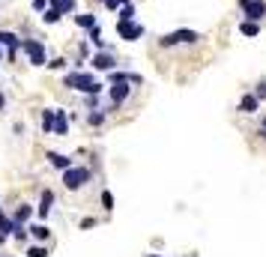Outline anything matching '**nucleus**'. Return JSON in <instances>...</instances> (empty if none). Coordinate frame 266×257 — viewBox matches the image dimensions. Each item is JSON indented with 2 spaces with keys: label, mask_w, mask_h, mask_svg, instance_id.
<instances>
[{
  "label": "nucleus",
  "mask_w": 266,
  "mask_h": 257,
  "mask_svg": "<svg viewBox=\"0 0 266 257\" xmlns=\"http://www.w3.org/2000/svg\"><path fill=\"white\" fill-rule=\"evenodd\" d=\"M194 39H198V33H194V30H176V33L162 36V39H158V45H162V48H173L176 42H194Z\"/></svg>",
  "instance_id": "6"
},
{
  "label": "nucleus",
  "mask_w": 266,
  "mask_h": 257,
  "mask_svg": "<svg viewBox=\"0 0 266 257\" xmlns=\"http://www.w3.org/2000/svg\"><path fill=\"white\" fill-rule=\"evenodd\" d=\"M27 257H48V248H45V245H33V248L27 251Z\"/></svg>",
  "instance_id": "24"
},
{
  "label": "nucleus",
  "mask_w": 266,
  "mask_h": 257,
  "mask_svg": "<svg viewBox=\"0 0 266 257\" xmlns=\"http://www.w3.org/2000/svg\"><path fill=\"white\" fill-rule=\"evenodd\" d=\"M102 207L108 210V212L114 210V195H111V192H102Z\"/></svg>",
  "instance_id": "23"
},
{
  "label": "nucleus",
  "mask_w": 266,
  "mask_h": 257,
  "mask_svg": "<svg viewBox=\"0 0 266 257\" xmlns=\"http://www.w3.org/2000/svg\"><path fill=\"white\" fill-rule=\"evenodd\" d=\"M120 0H105V9H111V12H120Z\"/></svg>",
  "instance_id": "28"
},
{
  "label": "nucleus",
  "mask_w": 266,
  "mask_h": 257,
  "mask_svg": "<svg viewBox=\"0 0 266 257\" xmlns=\"http://www.w3.org/2000/svg\"><path fill=\"white\" fill-rule=\"evenodd\" d=\"M129 84H141V75H132V78H120V81H111V102L114 105H123V102L129 99Z\"/></svg>",
  "instance_id": "3"
},
{
  "label": "nucleus",
  "mask_w": 266,
  "mask_h": 257,
  "mask_svg": "<svg viewBox=\"0 0 266 257\" xmlns=\"http://www.w3.org/2000/svg\"><path fill=\"white\" fill-rule=\"evenodd\" d=\"M6 242V233H0V245H3Z\"/></svg>",
  "instance_id": "35"
},
{
  "label": "nucleus",
  "mask_w": 266,
  "mask_h": 257,
  "mask_svg": "<svg viewBox=\"0 0 266 257\" xmlns=\"http://www.w3.org/2000/svg\"><path fill=\"white\" fill-rule=\"evenodd\" d=\"M239 33L242 36H260V21H251V18L239 21Z\"/></svg>",
  "instance_id": "12"
},
{
  "label": "nucleus",
  "mask_w": 266,
  "mask_h": 257,
  "mask_svg": "<svg viewBox=\"0 0 266 257\" xmlns=\"http://www.w3.org/2000/svg\"><path fill=\"white\" fill-rule=\"evenodd\" d=\"M21 51L30 57L33 66H45V45L39 39H21Z\"/></svg>",
  "instance_id": "4"
},
{
  "label": "nucleus",
  "mask_w": 266,
  "mask_h": 257,
  "mask_svg": "<svg viewBox=\"0 0 266 257\" xmlns=\"http://www.w3.org/2000/svg\"><path fill=\"white\" fill-rule=\"evenodd\" d=\"M0 212H3V210H0Z\"/></svg>",
  "instance_id": "40"
},
{
  "label": "nucleus",
  "mask_w": 266,
  "mask_h": 257,
  "mask_svg": "<svg viewBox=\"0 0 266 257\" xmlns=\"http://www.w3.org/2000/svg\"><path fill=\"white\" fill-rule=\"evenodd\" d=\"M260 138L266 141V117H263V123H260Z\"/></svg>",
  "instance_id": "32"
},
{
  "label": "nucleus",
  "mask_w": 266,
  "mask_h": 257,
  "mask_svg": "<svg viewBox=\"0 0 266 257\" xmlns=\"http://www.w3.org/2000/svg\"><path fill=\"white\" fill-rule=\"evenodd\" d=\"M66 87H72V90H81V93H90V96H99L105 84H99L90 72H66L63 78Z\"/></svg>",
  "instance_id": "1"
},
{
  "label": "nucleus",
  "mask_w": 266,
  "mask_h": 257,
  "mask_svg": "<svg viewBox=\"0 0 266 257\" xmlns=\"http://www.w3.org/2000/svg\"><path fill=\"white\" fill-rule=\"evenodd\" d=\"M87 123H90V126H102V123H105V114H102V111L90 114V117H87Z\"/></svg>",
  "instance_id": "25"
},
{
  "label": "nucleus",
  "mask_w": 266,
  "mask_h": 257,
  "mask_svg": "<svg viewBox=\"0 0 266 257\" xmlns=\"http://www.w3.org/2000/svg\"><path fill=\"white\" fill-rule=\"evenodd\" d=\"M51 3H57V0H51Z\"/></svg>",
  "instance_id": "39"
},
{
  "label": "nucleus",
  "mask_w": 266,
  "mask_h": 257,
  "mask_svg": "<svg viewBox=\"0 0 266 257\" xmlns=\"http://www.w3.org/2000/svg\"><path fill=\"white\" fill-rule=\"evenodd\" d=\"M114 66H117V57L108 54V51H99V54H93V69H99V72H114Z\"/></svg>",
  "instance_id": "7"
},
{
  "label": "nucleus",
  "mask_w": 266,
  "mask_h": 257,
  "mask_svg": "<svg viewBox=\"0 0 266 257\" xmlns=\"http://www.w3.org/2000/svg\"><path fill=\"white\" fill-rule=\"evenodd\" d=\"M27 230L36 236V239H48V233H51V230H48V225H33V227H27Z\"/></svg>",
  "instance_id": "22"
},
{
  "label": "nucleus",
  "mask_w": 266,
  "mask_h": 257,
  "mask_svg": "<svg viewBox=\"0 0 266 257\" xmlns=\"http://www.w3.org/2000/svg\"><path fill=\"white\" fill-rule=\"evenodd\" d=\"M81 227H84V230H90V227H96V218H84V221H81Z\"/></svg>",
  "instance_id": "31"
},
{
  "label": "nucleus",
  "mask_w": 266,
  "mask_h": 257,
  "mask_svg": "<svg viewBox=\"0 0 266 257\" xmlns=\"http://www.w3.org/2000/svg\"><path fill=\"white\" fill-rule=\"evenodd\" d=\"M75 24L84 27V30H90V27H96L99 21H96V15H93V12H81V15H75Z\"/></svg>",
  "instance_id": "15"
},
{
  "label": "nucleus",
  "mask_w": 266,
  "mask_h": 257,
  "mask_svg": "<svg viewBox=\"0 0 266 257\" xmlns=\"http://www.w3.org/2000/svg\"><path fill=\"white\" fill-rule=\"evenodd\" d=\"M239 111H242V114H254V111H260V99H257L254 93L242 96V99H239Z\"/></svg>",
  "instance_id": "11"
},
{
  "label": "nucleus",
  "mask_w": 266,
  "mask_h": 257,
  "mask_svg": "<svg viewBox=\"0 0 266 257\" xmlns=\"http://www.w3.org/2000/svg\"><path fill=\"white\" fill-rule=\"evenodd\" d=\"M117 15H120L117 21H135V6H132V3H126V6H120V12H117Z\"/></svg>",
  "instance_id": "20"
},
{
  "label": "nucleus",
  "mask_w": 266,
  "mask_h": 257,
  "mask_svg": "<svg viewBox=\"0 0 266 257\" xmlns=\"http://www.w3.org/2000/svg\"><path fill=\"white\" fill-rule=\"evenodd\" d=\"M48 162L54 165L57 170H69V167H72V159H69V156H60V152H48Z\"/></svg>",
  "instance_id": "13"
},
{
  "label": "nucleus",
  "mask_w": 266,
  "mask_h": 257,
  "mask_svg": "<svg viewBox=\"0 0 266 257\" xmlns=\"http://www.w3.org/2000/svg\"><path fill=\"white\" fill-rule=\"evenodd\" d=\"M30 215H33V207H27V203H21V207L15 210V221H21V225H24Z\"/></svg>",
  "instance_id": "21"
},
{
  "label": "nucleus",
  "mask_w": 266,
  "mask_h": 257,
  "mask_svg": "<svg viewBox=\"0 0 266 257\" xmlns=\"http://www.w3.org/2000/svg\"><path fill=\"white\" fill-rule=\"evenodd\" d=\"M87 182H90V167L72 165L69 170H63V185L69 188V192H78V188H84Z\"/></svg>",
  "instance_id": "2"
},
{
  "label": "nucleus",
  "mask_w": 266,
  "mask_h": 257,
  "mask_svg": "<svg viewBox=\"0 0 266 257\" xmlns=\"http://www.w3.org/2000/svg\"><path fill=\"white\" fill-rule=\"evenodd\" d=\"M48 66H51V69H63V66H66V60H63V57H57V60H51Z\"/></svg>",
  "instance_id": "30"
},
{
  "label": "nucleus",
  "mask_w": 266,
  "mask_h": 257,
  "mask_svg": "<svg viewBox=\"0 0 266 257\" xmlns=\"http://www.w3.org/2000/svg\"><path fill=\"white\" fill-rule=\"evenodd\" d=\"M15 239H18V242H24V239H27V230L21 227V221H18V227H15V233H12Z\"/></svg>",
  "instance_id": "26"
},
{
  "label": "nucleus",
  "mask_w": 266,
  "mask_h": 257,
  "mask_svg": "<svg viewBox=\"0 0 266 257\" xmlns=\"http://www.w3.org/2000/svg\"><path fill=\"white\" fill-rule=\"evenodd\" d=\"M150 257H165V254H150Z\"/></svg>",
  "instance_id": "38"
},
{
  "label": "nucleus",
  "mask_w": 266,
  "mask_h": 257,
  "mask_svg": "<svg viewBox=\"0 0 266 257\" xmlns=\"http://www.w3.org/2000/svg\"><path fill=\"white\" fill-rule=\"evenodd\" d=\"M120 3H123V6H126V3H132V0H120Z\"/></svg>",
  "instance_id": "37"
},
{
  "label": "nucleus",
  "mask_w": 266,
  "mask_h": 257,
  "mask_svg": "<svg viewBox=\"0 0 266 257\" xmlns=\"http://www.w3.org/2000/svg\"><path fill=\"white\" fill-rule=\"evenodd\" d=\"M69 132V120H66V111L57 108V123H54V135H66Z\"/></svg>",
  "instance_id": "17"
},
{
  "label": "nucleus",
  "mask_w": 266,
  "mask_h": 257,
  "mask_svg": "<svg viewBox=\"0 0 266 257\" xmlns=\"http://www.w3.org/2000/svg\"><path fill=\"white\" fill-rule=\"evenodd\" d=\"M0 60H3V42H0Z\"/></svg>",
  "instance_id": "36"
},
{
  "label": "nucleus",
  "mask_w": 266,
  "mask_h": 257,
  "mask_svg": "<svg viewBox=\"0 0 266 257\" xmlns=\"http://www.w3.org/2000/svg\"><path fill=\"white\" fill-rule=\"evenodd\" d=\"M15 227H18V221H15V218H6L3 212H0V233H15Z\"/></svg>",
  "instance_id": "18"
},
{
  "label": "nucleus",
  "mask_w": 266,
  "mask_h": 257,
  "mask_svg": "<svg viewBox=\"0 0 266 257\" xmlns=\"http://www.w3.org/2000/svg\"><path fill=\"white\" fill-rule=\"evenodd\" d=\"M54 123H57V108L54 111H42V132L45 135L54 132Z\"/></svg>",
  "instance_id": "14"
},
{
  "label": "nucleus",
  "mask_w": 266,
  "mask_h": 257,
  "mask_svg": "<svg viewBox=\"0 0 266 257\" xmlns=\"http://www.w3.org/2000/svg\"><path fill=\"white\" fill-rule=\"evenodd\" d=\"M0 42L9 48V57H15V51L21 48V39L15 36V33H9V30H0Z\"/></svg>",
  "instance_id": "10"
},
{
  "label": "nucleus",
  "mask_w": 266,
  "mask_h": 257,
  "mask_svg": "<svg viewBox=\"0 0 266 257\" xmlns=\"http://www.w3.org/2000/svg\"><path fill=\"white\" fill-rule=\"evenodd\" d=\"M3 105H6V96H3V93H0V111H3Z\"/></svg>",
  "instance_id": "33"
},
{
  "label": "nucleus",
  "mask_w": 266,
  "mask_h": 257,
  "mask_svg": "<svg viewBox=\"0 0 266 257\" xmlns=\"http://www.w3.org/2000/svg\"><path fill=\"white\" fill-rule=\"evenodd\" d=\"M60 18H63V12H60L57 6H48V9L42 12V21H45V24H57Z\"/></svg>",
  "instance_id": "16"
},
{
  "label": "nucleus",
  "mask_w": 266,
  "mask_h": 257,
  "mask_svg": "<svg viewBox=\"0 0 266 257\" xmlns=\"http://www.w3.org/2000/svg\"><path fill=\"white\" fill-rule=\"evenodd\" d=\"M245 18H251V21H263V15H266V0H251L245 9Z\"/></svg>",
  "instance_id": "8"
},
{
  "label": "nucleus",
  "mask_w": 266,
  "mask_h": 257,
  "mask_svg": "<svg viewBox=\"0 0 266 257\" xmlns=\"http://www.w3.org/2000/svg\"><path fill=\"white\" fill-rule=\"evenodd\" d=\"M51 6H57V9H60L63 15H72L78 3H75V0H57V3H51Z\"/></svg>",
  "instance_id": "19"
},
{
  "label": "nucleus",
  "mask_w": 266,
  "mask_h": 257,
  "mask_svg": "<svg viewBox=\"0 0 266 257\" xmlns=\"http://www.w3.org/2000/svg\"><path fill=\"white\" fill-rule=\"evenodd\" d=\"M236 3H239V6H242V9H245V6H248V3H251V0H236Z\"/></svg>",
  "instance_id": "34"
},
{
  "label": "nucleus",
  "mask_w": 266,
  "mask_h": 257,
  "mask_svg": "<svg viewBox=\"0 0 266 257\" xmlns=\"http://www.w3.org/2000/svg\"><path fill=\"white\" fill-rule=\"evenodd\" d=\"M254 96H257V99H266V81H260L257 87H254Z\"/></svg>",
  "instance_id": "27"
},
{
  "label": "nucleus",
  "mask_w": 266,
  "mask_h": 257,
  "mask_svg": "<svg viewBox=\"0 0 266 257\" xmlns=\"http://www.w3.org/2000/svg\"><path fill=\"white\" fill-rule=\"evenodd\" d=\"M117 36L126 39V42H135V39L144 36V24H138V21H117Z\"/></svg>",
  "instance_id": "5"
},
{
  "label": "nucleus",
  "mask_w": 266,
  "mask_h": 257,
  "mask_svg": "<svg viewBox=\"0 0 266 257\" xmlns=\"http://www.w3.org/2000/svg\"><path fill=\"white\" fill-rule=\"evenodd\" d=\"M51 207H54V192H51V188H45V192H42V197H39V207H36L39 218H48Z\"/></svg>",
  "instance_id": "9"
},
{
  "label": "nucleus",
  "mask_w": 266,
  "mask_h": 257,
  "mask_svg": "<svg viewBox=\"0 0 266 257\" xmlns=\"http://www.w3.org/2000/svg\"><path fill=\"white\" fill-rule=\"evenodd\" d=\"M33 9H36V12H45V9H48V0H33Z\"/></svg>",
  "instance_id": "29"
}]
</instances>
